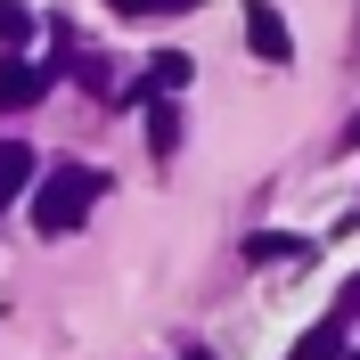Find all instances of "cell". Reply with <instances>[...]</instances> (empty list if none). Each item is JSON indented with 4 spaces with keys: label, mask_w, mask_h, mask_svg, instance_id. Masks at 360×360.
Wrapping results in <instances>:
<instances>
[{
    "label": "cell",
    "mask_w": 360,
    "mask_h": 360,
    "mask_svg": "<svg viewBox=\"0 0 360 360\" xmlns=\"http://www.w3.org/2000/svg\"><path fill=\"white\" fill-rule=\"evenodd\" d=\"M98 188H107L98 172H82V164H58V172L41 180V197H33V229H41V238H74V229L90 221Z\"/></svg>",
    "instance_id": "6da1fadb"
},
{
    "label": "cell",
    "mask_w": 360,
    "mask_h": 360,
    "mask_svg": "<svg viewBox=\"0 0 360 360\" xmlns=\"http://www.w3.org/2000/svg\"><path fill=\"white\" fill-rule=\"evenodd\" d=\"M246 49H254V58H270V66H287V58H295L287 17H278L270 0H246Z\"/></svg>",
    "instance_id": "7a4b0ae2"
},
{
    "label": "cell",
    "mask_w": 360,
    "mask_h": 360,
    "mask_svg": "<svg viewBox=\"0 0 360 360\" xmlns=\"http://www.w3.org/2000/svg\"><path fill=\"white\" fill-rule=\"evenodd\" d=\"M139 107H148V156L172 164L180 156V107L164 98V90H139Z\"/></svg>",
    "instance_id": "3957f363"
},
{
    "label": "cell",
    "mask_w": 360,
    "mask_h": 360,
    "mask_svg": "<svg viewBox=\"0 0 360 360\" xmlns=\"http://www.w3.org/2000/svg\"><path fill=\"white\" fill-rule=\"evenodd\" d=\"M17 107H41V66L0 49V115H17Z\"/></svg>",
    "instance_id": "277c9868"
},
{
    "label": "cell",
    "mask_w": 360,
    "mask_h": 360,
    "mask_svg": "<svg viewBox=\"0 0 360 360\" xmlns=\"http://www.w3.org/2000/svg\"><path fill=\"white\" fill-rule=\"evenodd\" d=\"M25 180H33V148H17V139H0V213L25 197Z\"/></svg>",
    "instance_id": "5b68a950"
},
{
    "label": "cell",
    "mask_w": 360,
    "mask_h": 360,
    "mask_svg": "<svg viewBox=\"0 0 360 360\" xmlns=\"http://www.w3.org/2000/svg\"><path fill=\"white\" fill-rule=\"evenodd\" d=\"M188 82H197L188 49H156V58H148V90H188Z\"/></svg>",
    "instance_id": "8992f818"
},
{
    "label": "cell",
    "mask_w": 360,
    "mask_h": 360,
    "mask_svg": "<svg viewBox=\"0 0 360 360\" xmlns=\"http://www.w3.org/2000/svg\"><path fill=\"white\" fill-rule=\"evenodd\" d=\"M287 360H344V319L328 311V319H319V328H311V336H303V344H295Z\"/></svg>",
    "instance_id": "52a82bcc"
},
{
    "label": "cell",
    "mask_w": 360,
    "mask_h": 360,
    "mask_svg": "<svg viewBox=\"0 0 360 360\" xmlns=\"http://www.w3.org/2000/svg\"><path fill=\"white\" fill-rule=\"evenodd\" d=\"M25 41H33V8H25V0H0V49L17 58Z\"/></svg>",
    "instance_id": "ba28073f"
},
{
    "label": "cell",
    "mask_w": 360,
    "mask_h": 360,
    "mask_svg": "<svg viewBox=\"0 0 360 360\" xmlns=\"http://www.w3.org/2000/svg\"><path fill=\"white\" fill-rule=\"evenodd\" d=\"M336 319H344V328H352V319H360V278H352V287L336 295Z\"/></svg>",
    "instance_id": "9c48e42d"
},
{
    "label": "cell",
    "mask_w": 360,
    "mask_h": 360,
    "mask_svg": "<svg viewBox=\"0 0 360 360\" xmlns=\"http://www.w3.org/2000/svg\"><path fill=\"white\" fill-rule=\"evenodd\" d=\"M344 148H360V115H352V123H344Z\"/></svg>",
    "instance_id": "30bf717a"
},
{
    "label": "cell",
    "mask_w": 360,
    "mask_h": 360,
    "mask_svg": "<svg viewBox=\"0 0 360 360\" xmlns=\"http://www.w3.org/2000/svg\"><path fill=\"white\" fill-rule=\"evenodd\" d=\"M115 8H156V0H115Z\"/></svg>",
    "instance_id": "8fae6325"
},
{
    "label": "cell",
    "mask_w": 360,
    "mask_h": 360,
    "mask_svg": "<svg viewBox=\"0 0 360 360\" xmlns=\"http://www.w3.org/2000/svg\"><path fill=\"white\" fill-rule=\"evenodd\" d=\"M344 360H360V352H344Z\"/></svg>",
    "instance_id": "7c38bea8"
}]
</instances>
